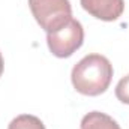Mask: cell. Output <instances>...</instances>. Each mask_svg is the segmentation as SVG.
Here are the masks:
<instances>
[{
	"instance_id": "obj_1",
	"label": "cell",
	"mask_w": 129,
	"mask_h": 129,
	"mask_svg": "<svg viewBox=\"0 0 129 129\" xmlns=\"http://www.w3.org/2000/svg\"><path fill=\"white\" fill-rule=\"evenodd\" d=\"M113 64L101 54H89L72 68L71 81L74 89L86 96H99L111 84Z\"/></svg>"
},
{
	"instance_id": "obj_2",
	"label": "cell",
	"mask_w": 129,
	"mask_h": 129,
	"mask_svg": "<svg viewBox=\"0 0 129 129\" xmlns=\"http://www.w3.org/2000/svg\"><path fill=\"white\" fill-rule=\"evenodd\" d=\"M29 8L36 23L47 33L62 29L72 18L69 0H29Z\"/></svg>"
},
{
	"instance_id": "obj_3",
	"label": "cell",
	"mask_w": 129,
	"mask_h": 129,
	"mask_svg": "<svg viewBox=\"0 0 129 129\" xmlns=\"http://www.w3.org/2000/svg\"><path fill=\"white\" fill-rule=\"evenodd\" d=\"M84 42V29L78 20L71 18L68 24L56 32L47 33V44L53 56L59 59L71 57Z\"/></svg>"
},
{
	"instance_id": "obj_4",
	"label": "cell",
	"mask_w": 129,
	"mask_h": 129,
	"mask_svg": "<svg viewBox=\"0 0 129 129\" xmlns=\"http://www.w3.org/2000/svg\"><path fill=\"white\" fill-rule=\"evenodd\" d=\"M81 6L92 17L102 21H116L125 11V0H80Z\"/></svg>"
},
{
	"instance_id": "obj_5",
	"label": "cell",
	"mask_w": 129,
	"mask_h": 129,
	"mask_svg": "<svg viewBox=\"0 0 129 129\" xmlns=\"http://www.w3.org/2000/svg\"><path fill=\"white\" fill-rule=\"evenodd\" d=\"M81 129H122L119 123L105 113L92 111L81 120Z\"/></svg>"
},
{
	"instance_id": "obj_6",
	"label": "cell",
	"mask_w": 129,
	"mask_h": 129,
	"mask_svg": "<svg viewBox=\"0 0 129 129\" xmlns=\"http://www.w3.org/2000/svg\"><path fill=\"white\" fill-rule=\"evenodd\" d=\"M8 129H45V125L36 116L20 114L9 123Z\"/></svg>"
},
{
	"instance_id": "obj_7",
	"label": "cell",
	"mask_w": 129,
	"mask_h": 129,
	"mask_svg": "<svg viewBox=\"0 0 129 129\" xmlns=\"http://www.w3.org/2000/svg\"><path fill=\"white\" fill-rule=\"evenodd\" d=\"M116 98L122 104H128L129 105V74L117 83V86H116Z\"/></svg>"
},
{
	"instance_id": "obj_8",
	"label": "cell",
	"mask_w": 129,
	"mask_h": 129,
	"mask_svg": "<svg viewBox=\"0 0 129 129\" xmlns=\"http://www.w3.org/2000/svg\"><path fill=\"white\" fill-rule=\"evenodd\" d=\"M3 69H5V62H3V56H2V53H0V77H2V74H3Z\"/></svg>"
}]
</instances>
